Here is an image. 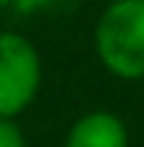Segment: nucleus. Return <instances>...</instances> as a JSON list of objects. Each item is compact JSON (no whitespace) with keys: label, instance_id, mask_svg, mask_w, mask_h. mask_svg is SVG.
<instances>
[{"label":"nucleus","instance_id":"nucleus-1","mask_svg":"<svg viewBox=\"0 0 144 147\" xmlns=\"http://www.w3.org/2000/svg\"><path fill=\"white\" fill-rule=\"evenodd\" d=\"M99 63L120 81L144 78V0H108L93 27Z\"/></svg>","mask_w":144,"mask_h":147},{"label":"nucleus","instance_id":"nucleus-4","mask_svg":"<svg viewBox=\"0 0 144 147\" xmlns=\"http://www.w3.org/2000/svg\"><path fill=\"white\" fill-rule=\"evenodd\" d=\"M0 147H27L21 126L12 117H0Z\"/></svg>","mask_w":144,"mask_h":147},{"label":"nucleus","instance_id":"nucleus-2","mask_svg":"<svg viewBox=\"0 0 144 147\" xmlns=\"http://www.w3.org/2000/svg\"><path fill=\"white\" fill-rule=\"evenodd\" d=\"M42 87V57L24 33L0 30V117H12L33 105Z\"/></svg>","mask_w":144,"mask_h":147},{"label":"nucleus","instance_id":"nucleus-3","mask_svg":"<svg viewBox=\"0 0 144 147\" xmlns=\"http://www.w3.org/2000/svg\"><path fill=\"white\" fill-rule=\"evenodd\" d=\"M63 147H129V129L114 111H87L69 126Z\"/></svg>","mask_w":144,"mask_h":147}]
</instances>
